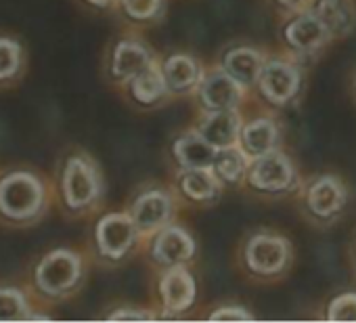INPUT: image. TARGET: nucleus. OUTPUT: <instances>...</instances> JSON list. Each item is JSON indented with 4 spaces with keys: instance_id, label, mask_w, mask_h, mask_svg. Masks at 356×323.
Listing matches in <instances>:
<instances>
[{
    "instance_id": "nucleus-32",
    "label": "nucleus",
    "mask_w": 356,
    "mask_h": 323,
    "mask_svg": "<svg viewBox=\"0 0 356 323\" xmlns=\"http://www.w3.org/2000/svg\"><path fill=\"white\" fill-rule=\"evenodd\" d=\"M352 256H354V265H356V237H354V244H352Z\"/></svg>"
},
{
    "instance_id": "nucleus-11",
    "label": "nucleus",
    "mask_w": 356,
    "mask_h": 323,
    "mask_svg": "<svg viewBox=\"0 0 356 323\" xmlns=\"http://www.w3.org/2000/svg\"><path fill=\"white\" fill-rule=\"evenodd\" d=\"M157 61L155 51L136 34L118 36L105 55V78L115 88H124L134 76Z\"/></svg>"
},
{
    "instance_id": "nucleus-20",
    "label": "nucleus",
    "mask_w": 356,
    "mask_h": 323,
    "mask_svg": "<svg viewBox=\"0 0 356 323\" xmlns=\"http://www.w3.org/2000/svg\"><path fill=\"white\" fill-rule=\"evenodd\" d=\"M243 111L229 109V111H202L197 124L193 126L206 141H210L216 149L233 147L239 143L241 126H243Z\"/></svg>"
},
{
    "instance_id": "nucleus-12",
    "label": "nucleus",
    "mask_w": 356,
    "mask_h": 323,
    "mask_svg": "<svg viewBox=\"0 0 356 323\" xmlns=\"http://www.w3.org/2000/svg\"><path fill=\"white\" fill-rule=\"evenodd\" d=\"M147 260L157 269H170L178 265H191L197 256L195 235L181 223H170L163 229L155 231L143 242Z\"/></svg>"
},
{
    "instance_id": "nucleus-10",
    "label": "nucleus",
    "mask_w": 356,
    "mask_h": 323,
    "mask_svg": "<svg viewBox=\"0 0 356 323\" xmlns=\"http://www.w3.org/2000/svg\"><path fill=\"white\" fill-rule=\"evenodd\" d=\"M155 294L159 319H181L197 304L200 283L189 265H178L157 271Z\"/></svg>"
},
{
    "instance_id": "nucleus-7",
    "label": "nucleus",
    "mask_w": 356,
    "mask_h": 323,
    "mask_svg": "<svg viewBox=\"0 0 356 323\" xmlns=\"http://www.w3.org/2000/svg\"><path fill=\"white\" fill-rule=\"evenodd\" d=\"M304 88V63L285 55H268L260 74V80L256 84V90L260 99L275 107L283 109L289 107Z\"/></svg>"
},
{
    "instance_id": "nucleus-29",
    "label": "nucleus",
    "mask_w": 356,
    "mask_h": 323,
    "mask_svg": "<svg viewBox=\"0 0 356 323\" xmlns=\"http://www.w3.org/2000/svg\"><path fill=\"white\" fill-rule=\"evenodd\" d=\"M208 321H256V315L239 302H225L208 313Z\"/></svg>"
},
{
    "instance_id": "nucleus-14",
    "label": "nucleus",
    "mask_w": 356,
    "mask_h": 323,
    "mask_svg": "<svg viewBox=\"0 0 356 323\" xmlns=\"http://www.w3.org/2000/svg\"><path fill=\"white\" fill-rule=\"evenodd\" d=\"M250 90H245L235 78H231L220 65L208 68L197 90V107L200 111H229L241 109Z\"/></svg>"
},
{
    "instance_id": "nucleus-31",
    "label": "nucleus",
    "mask_w": 356,
    "mask_h": 323,
    "mask_svg": "<svg viewBox=\"0 0 356 323\" xmlns=\"http://www.w3.org/2000/svg\"><path fill=\"white\" fill-rule=\"evenodd\" d=\"M80 3L95 11H109L115 7V0H80Z\"/></svg>"
},
{
    "instance_id": "nucleus-26",
    "label": "nucleus",
    "mask_w": 356,
    "mask_h": 323,
    "mask_svg": "<svg viewBox=\"0 0 356 323\" xmlns=\"http://www.w3.org/2000/svg\"><path fill=\"white\" fill-rule=\"evenodd\" d=\"M168 0H115L113 11L118 15L136 28L153 26L165 15Z\"/></svg>"
},
{
    "instance_id": "nucleus-18",
    "label": "nucleus",
    "mask_w": 356,
    "mask_h": 323,
    "mask_svg": "<svg viewBox=\"0 0 356 323\" xmlns=\"http://www.w3.org/2000/svg\"><path fill=\"white\" fill-rule=\"evenodd\" d=\"M281 143H283V130L273 113H256L243 120L237 145L252 159L270 153L275 149H281Z\"/></svg>"
},
{
    "instance_id": "nucleus-2",
    "label": "nucleus",
    "mask_w": 356,
    "mask_h": 323,
    "mask_svg": "<svg viewBox=\"0 0 356 323\" xmlns=\"http://www.w3.org/2000/svg\"><path fill=\"white\" fill-rule=\"evenodd\" d=\"M55 204L53 181L32 166L0 168V225L30 229L42 223Z\"/></svg>"
},
{
    "instance_id": "nucleus-13",
    "label": "nucleus",
    "mask_w": 356,
    "mask_h": 323,
    "mask_svg": "<svg viewBox=\"0 0 356 323\" xmlns=\"http://www.w3.org/2000/svg\"><path fill=\"white\" fill-rule=\"evenodd\" d=\"M279 38L285 51L302 63L316 57L333 40L329 30L310 9L291 13L281 26Z\"/></svg>"
},
{
    "instance_id": "nucleus-30",
    "label": "nucleus",
    "mask_w": 356,
    "mask_h": 323,
    "mask_svg": "<svg viewBox=\"0 0 356 323\" xmlns=\"http://www.w3.org/2000/svg\"><path fill=\"white\" fill-rule=\"evenodd\" d=\"M270 3H273V5H275L277 9H281L283 13L291 15V13L304 11V9L308 7V3H310V0H270Z\"/></svg>"
},
{
    "instance_id": "nucleus-22",
    "label": "nucleus",
    "mask_w": 356,
    "mask_h": 323,
    "mask_svg": "<svg viewBox=\"0 0 356 323\" xmlns=\"http://www.w3.org/2000/svg\"><path fill=\"white\" fill-rule=\"evenodd\" d=\"M30 65L26 42L11 32H0V90L17 86Z\"/></svg>"
},
{
    "instance_id": "nucleus-4",
    "label": "nucleus",
    "mask_w": 356,
    "mask_h": 323,
    "mask_svg": "<svg viewBox=\"0 0 356 323\" xmlns=\"http://www.w3.org/2000/svg\"><path fill=\"white\" fill-rule=\"evenodd\" d=\"M145 237L132 216L124 210H109L97 216L90 231L88 256L101 267H120L143 246Z\"/></svg>"
},
{
    "instance_id": "nucleus-24",
    "label": "nucleus",
    "mask_w": 356,
    "mask_h": 323,
    "mask_svg": "<svg viewBox=\"0 0 356 323\" xmlns=\"http://www.w3.org/2000/svg\"><path fill=\"white\" fill-rule=\"evenodd\" d=\"M250 164H252V157L239 145H233V147H225L216 151L212 171L218 177V181L225 185V189H235V187L245 185Z\"/></svg>"
},
{
    "instance_id": "nucleus-15",
    "label": "nucleus",
    "mask_w": 356,
    "mask_h": 323,
    "mask_svg": "<svg viewBox=\"0 0 356 323\" xmlns=\"http://www.w3.org/2000/svg\"><path fill=\"white\" fill-rule=\"evenodd\" d=\"M159 68H161V74L165 78V84L172 97L195 95L208 70L197 55L187 53V51H176V53L165 55L163 59H159Z\"/></svg>"
},
{
    "instance_id": "nucleus-23",
    "label": "nucleus",
    "mask_w": 356,
    "mask_h": 323,
    "mask_svg": "<svg viewBox=\"0 0 356 323\" xmlns=\"http://www.w3.org/2000/svg\"><path fill=\"white\" fill-rule=\"evenodd\" d=\"M329 30L331 38H346L356 28V7L352 0H310L308 7Z\"/></svg>"
},
{
    "instance_id": "nucleus-5",
    "label": "nucleus",
    "mask_w": 356,
    "mask_h": 323,
    "mask_svg": "<svg viewBox=\"0 0 356 323\" xmlns=\"http://www.w3.org/2000/svg\"><path fill=\"white\" fill-rule=\"evenodd\" d=\"M241 269L258 281H275L287 275L293 262L289 237L270 229L252 231L239 248Z\"/></svg>"
},
{
    "instance_id": "nucleus-9",
    "label": "nucleus",
    "mask_w": 356,
    "mask_h": 323,
    "mask_svg": "<svg viewBox=\"0 0 356 323\" xmlns=\"http://www.w3.org/2000/svg\"><path fill=\"white\" fill-rule=\"evenodd\" d=\"M300 206L306 219H310L316 225H331L335 223L343 210L348 208V187L339 175L323 173L300 187Z\"/></svg>"
},
{
    "instance_id": "nucleus-1",
    "label": "nucleus",
    "mask_w": 356,
    "mask_h": 323,
    "mask_svg": "<svg viewBox=\"0 0 356 323\" xmlns=\"http://www.w3.org/2000/svg\"><path fill=\"white\" fill-rule=\"evenodd\" d=\"M55 204L67 219H86L101 210L105 200V177L99 162L86 149L72 147L57 159Z\"/></svg>"
},
{
    "instance_id": "nucleus-3",
    "label": "nucleus",
    "mask_w": 356,
    "mask_h": 323,
    "mask_svg": "<svg viewBox=\"0 0 356 323\" xmlns=\"http://www.w3.org/2000/svg\"><path fill=\"white\" fill-rule=\"evenodd\" d=\"M88 258L82 250L57 246L38 254L26 273V287L40 306H55L74 298L86 283Z\"/></svg>"
},
{
    "instance_id": "nucleus-28",
    "label": "nucleus",
    "mask_w": 356,
    "mask_h": 323,
    "mask_svg": "<svg viewBox=\"0 0 356 323\" xmlns=\"http://www.w3.org/2000/svg\"><path fill=\"white\" fill-rule=\"evenodd\" d=\"M103 321H157L159 310L134 306V304H120L103 313Z\"/></svg>"
},
{
    "instance_id": "nucleus-19",
    "label": "nucleus",
    "mask_w": 356,
    "mask_h": 323,
    "mask_svg": "<svg viewBox=\"0 0 356 323\" xmlns=\"http://www.w3.org/2000/svg\"><path fill=\"white\" fill-rule=\"evenodd\" d=\"M216 147L206 141L195 128L178 132L170 143V157L174 162L176 171L187 168H212Z\"/></svg>"
},
{
    "instance_id": "nucleus-27",
    "label": "nucleus",
    "mask_w": 356,
    "mask_h": 323,
    "mask_svg": "<svg viewBox=\"0 0 356 323\" xmlns=\"http://www.w3.org/2000/svg\"><path fill=\"white\" fill-rule=\"evenodd\" d=\"M323 317L331 323H356V290H346L331 296L325 304Z\"/></svg>"
},
{
    "instance_id": "nucleus-16",
    "label": "nucleus",
    "mask_w": 356,
    "mask_h": 323,
    "mask_svg": "<svg viewBox=\"0 0 356 323\" xmlns=\"http://www.w3.org/2000/svg\"><path fill=\"white\" fill-rule=\"evenodd\" d=\"M174 191L189 206H214L225 191V185L218 181L212 168H187L176 171Z\"/></svg>"
},
{
    "instance_id": "nucleus-8",
    "label": "nucleus",
    "mask_w": 356,
    "mask_h": 323,
    "mask_svg": "<svg viewBox=\"0 0 356 323\" xmlns=\"http://www.w3.org/2000/svg\"><path fill=\"white\" fill-rule=\"evenodd\" d=\"M178 206H181V198L176 196L174 187H163L159 183H151V185L138 187L130 196V200L126 204V212L132 216L138 231L147 239L155 231H159L165 225L176 221Z\"/></svg>"
},
{
    "instance_id": "nucleus-17",
    "label": "nucleus",
    "mask_w": 356,
    "mask_h": 323,
    "mask_svg": "<svg viewBox=\"0 0 356 323\" xmlns=\"http://www.w3.org/2000/svg\"><path fill=\"white\" fill-rule=\"evenodd\" d=\"M266 53L254 45H245V42H239V45H231L227 47L222 53H220V59H218V65L231 76L235 78L245 90H256V84L260 80V74H262V68H264V61H266Z\"/></svg>"
},
{
    "instance_id": "nucleus-21",
    "label": "nucleus",
    "mask_w": 356,
    "mask_h": 323,
    "mask_svg": "<svg viewBox=\"0 0 356 323\" xmlns=\"http://www.w3.org/2000/svg\"><path fill=\"white\" fill-rule=\"evenodd\" d=\"M122 90L128 97V101L140 109H155L172 97L159 68V59L153 65H149L145 72L134 76Z\"/></svg>"
},
{
    "instance_id": "nucleus-25",
    "label": "nucleus",
    "mask_w": 356,
    "mask_h": 323,
    "mask_svg": "<svg viewBox=\"0 0 356 323\" xmlns=\"http://www.w3.org/2000/svg\"><path fill=\"white\" fill-rule=\"evenodd\" d=\"M36 306V300L26 285L0 283V323L28 321V315Z\"/></svg>"
},
{
    "instance_id": "nucleus-33",
    "label": "nucleus",
    "mask_w": 356,
    "mask_h": 323,
    "mask_svg": "<svg viewBox=\"0 0 356 323\" xmlns=\"http://www.w3.org/2000/svg\"><path fill=\"white\" fill-rule=\"evenodd\" d=\"M354 90H356V80H354Z\"/></svg>"
},
{
    "instance_id": "nucleus-6",
    "label": "nucleus",
    "mask_w": 356,
    "mask_h": 323,
    "mask_svg": "<svg viewBox=\"0 0 356 323\" xmlns=\"http://www.w3.org/2000/svg\"><path fill=\"white\" fill-rule=\"evenodd\" d=\"M245 187L260 196L281 198L298 194L302 187V177L291 155L283 149H275L252 159Z\"/></svg>"
}]
</instances>
